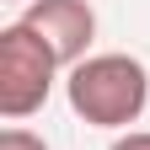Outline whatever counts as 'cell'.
I'll use <instances>...</instances> for the list:
<instances>
[{"label": "cell", "mask_w": 150, "mask_h": 150, "mask_svg": "<svg viewBox=\"0 0 150 150\" xmlns=\"http://www.w3.org/2000/svg\"><path fill=\"white\" fill-rule=\"evenodd\" d=\"M70 112L91 129H129L150 102V70L134 54H91L64 81Z\"/></svg>", "instance_id": "6da1fadb"}, {"label": "cell", "mask_w": 150, "mask_h": 150, "mask_svg": "<svg viewBox=\"0 0 150 150\" xmlns=\"http://www.w3.org/2000/svg\"><path fill=\"white\" fill-rule=\"evenodd\" d=\"M54 75H59V54L32 27H22V22L0 27V112H6L11 123L32 118V112L48 102Z\"/></svg>", "instance_id": "7a4b0ae2"}, {"label": "cell", "mask_w": 150, "mask_h": 150, "mask_svg": "<svg viewBox=\"0 0 150 150\" xmlns=\"http://www.w3.org/2000/svg\"><path fill=\"white\" fill-rule=\"evenodd\" d=\"M22 27H32L43 43L59 54V64H81L91 59V38H97V11H91V0H32L22 11Z\"/></svg>", "instance_id": "3957f363"}, {"label": "cell", "mask_w": 150, "mask_h": 150, "mask_svg": "<svg viewBox=\"0 0 150 150\" xmlns=\"http://www.w3.org/2000/svg\"><path fill=\"white\" fill-rule=\"evenodd\" d=\"M0 150H48V139L43 134H32V129H6V134H0Z\"/></svg>", "instance_id": "277c9868"}, {"label": "cell", "mask_w": 150, "mask_h": 150, "mask_svg": "<svg viewBox=\"0 0 150 150\" xmlns=\"http://www.w3.org/2000/svg\"><path fill=\"white\" fill-rule=\"evenodd\" d=\"M112 150H150V129H129L123 139H112Z\"/></svg>", "instance_id": "5b68a950"}]
</instances>
